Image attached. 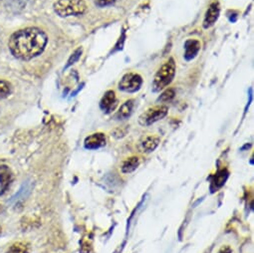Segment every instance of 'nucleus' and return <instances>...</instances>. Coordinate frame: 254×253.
<instances>
[{"label": "nucleus", "instance_id": "obj_10", "mask_svg": "<svg viewBox=\"0 0 254 253\" xmlns=\"http://www.w3.org/2000/svg\"><path fill=\"white\" fill-rule=\"evenodd\" d=\"M185 58L190 61L193 59L200 50V42L198 40L190 39L185 43Z\"/></svg>", "mask_w": 254, "mask_h": 253}, {"label": "nucleus", "instance_id": "obj_23", "mask_svg": "<svg viewBox=\"0 0 254 253\" xmlns=\"http://www.w3.org/2000/svg\"><path fill=\"white\" fill-rule=\"evenodd\" d=\"M1 233H2V227L0 226V235H1Z\"/></svg>", "mask_w": 254, "mask_h": 253}, {"label": "nucleus", "instance_id": "obj_18", "mask_svg": "<svg viewBox=\"0 0 254 253\" xmlns=\"http://www.w3.org/2000/svg\"><path fill=\"white\" fill-rule=\"evenodd\" d=\"M175 95H176V93H175L174 89H168L159 97L158 101L159 102H165V103L170 102L175 98Z\"/></svg>", "mask_w": 254, "mask_h": 253}, {"label": "nucleus", "instance_id": "obj_1", "mask_svg": "<svg viewBox=\"0 0 254 253\" xmlns=\"http://www.w3.org/2000/svg\"><path fill=\"white\" fill-rule=\"evenodd\" d=\"M48 43L44 31L36 27H28L15 31L8 40L10 53L17 59L29 61L41 55Z\"/></svg>", "mask_w": 254, "mask_h": 253}, {"label": "nucleus", "instance_id": "obj_16", "mask_svg": "<svg viewBox=\"0 0 254 253\" xmlns=\"http://www.w3.org/2000/svg\"><path fill=\"white\" fill-rule=\"evenodd\" d=\"M12 93V85L6 80L0 79V99H5Z\"/></svg>", "mask_w": 254, "mask_h": 253}, {"label": "nucleus", "instance_id": "obj_8", "mask_svg": "<svg viewBox=\"0 0 254 253\" xmlns=\"http://www.w3.org/2000/svg\"><path fill=\"white\" fill-rule=\"evenodd\" d=\"M106 145V137L103 133H94L85 139L84 147L87 150H98Z\"/></svg>", "mask_w": 254, "mask_h": 253}, {"label": "nucleus", "instance_id": "obj_2", "mask_svg": "<svg viewBox=\"0 0 254 253\" xmlns=\"http://www.w3.org/2000/svg\"><path fill=\"white\" fill-rule=\"evenodd\" d=\"M53 9L58 16L66 18L84 14L87 11V4L84 0H57Z\"/></svg>", "mask_w": 254, "mask_h": 253}, {"label": "nucleus", "instance_id": "obj_24", "mask_svg": "<svg viewBox=\"0 0 254 253\" xmlns=\"http://www.w3.org/2000/svg\"><path fill=\"white\" fill-rule=\"evenodd\" d=\"M0 1H1V0H0Z\"/></svg>", "mask_w": 254, "mask_h": 253}, {"label": "nucleus", "instance_id": "obj_7", "mask_svg": "<svg viewBox=\"0 0 254 253\" xmlns=\"http://www.w3.org/2000/svg\"><path fill=\"white\" fill-rule=\"evenodd\" d=\"M118 101L116 98V94L114 91H107L105 93V95L103 96L101 102H100V109L106 113V114H110L112 113L116 107H117Z\"/></svg>", "mask_w": 254, "mask_h": 253}, {"label": "nucleus", "instance_id": "obj_6", "mask_svg": "<svg viewBox=\"0 0 254 253\" xmlns=\"http://www.w3.org/2000/svg\"><path fill=\"white\" fill-rule=\"evenodd\" d=\"M219 13H220L219 3L216 1L212 2L209 5L208 9L206 10L204 20H203V27L205 29H207V28H210L211 26H213L219 17Z\"/></svg>", "mask_w": 254, "mask_h": 253}, {"label": "nucleus", "instance_id": "obj_5", "mask_svg": "<svg viewBox=\"0 0 254 253\" xmlns=\"http://www.w3.org/2000/svg\"><path fill=\"white\" fill-rule=\"evenodd\" d=\"M143 79L139 74L128 73L123 76L119 83V89L127 93H135L141 89Z\"/></svg>", "mask_w": 254, "mask_h": 253}, {"label": "nucleus", "instance_id": "obj_11", "mask_svg": "<svg viewBox=\"0 0 254 253\" xmlns=\"http://www.w3.org/2000/svg\"><path fill=\"white\" fill-rule=\"evenodd\" d=\"M159 144H160V138L155 136H148L140 142V149L142 150V152L149 154L154 152L158 148Z\"/></svg>", "mask_w": 254, "mask_h": 253}, {"label": "nucleus", "instance_id": "obj_22", "mask_svg": "<svg viewBox=\"0 0 254 253\" xmlns=\"http://www.w3.org/2000/svg\"><path fill=\"white\" fill-rule=\"evenodd\" d=\"M3 211H4V207H3V205L0 204V214H1Z\"/></svg>", "mask_w": 254, "mask_h": 253}, {"label": "nucleus", "instance_id": "obj_21", "mask_svg": "<svg viewBox=\"0 0 254 253\" xmlns=\"http://www.w3.org/2000/svg\"><path fill=\"white\" fill-rule=\"evenodd\" d=\"M217 253H232V249H231V247L228 246V245H223V246L218 250Z\"/></svg>", "mask_w": 254, "mask_h": 253}, {"label": "nucleus", "instance_id": "obj_9", "mask_svg": "<svg viewBox=\"0 0 254 253\" xmlns=\"http://www.w3.org/2000/svg\"><path fill=\"white\" fill-rule=\"evenodd\" d=\"M13 181V174L9 167L0 166V195H2Z\"/></svg>", "mask_w": 254, "mask_h": 253}, {"label": "nucleus", "instance_id": "obj_3", "mask_svg": "<svg viewBox=\"0 0 254 253\" xmlns=\"http://www.w3.org/2000/svg\"><path fill=\"white\" fill-rule=\"evenodd\" d=\"M176 75V63L173 58L166 62L156 73L153 81V92H160L168 87Z\"/></svg>", "mask_w": 254, "mask_h": 253}, {"label": "nucleus", "instance_id": "obj_13", "mask_svg": "<svg viewBox=\"0 0 254 253\" xmlns=\"http://www.w3.org/2000/svg\"><path fill=\"white\" fill-rule=\"evenodd\" d=\"M228 178V173L226 170H221L219 171L212 179L211 181V185H210V190H211V192H215L217 191L219 189H221L226 180Z\"/></svg>", "mask_w": 254, "mask_h": 253}, {"label": "nucleus", "instance_id": "obj_15", "mask_svg": "<svg viewBox=\"0 0 254 253\" xmlns=\"http://www.w3.org/2000/svg\"><path fill=\"white\" fill-rule=\"evenodd\" d=\"M6 253H29V245L23 241L15 242L7 249Z\"/></svg>", "mask_w": 254, "mask_h": 253}, {"label": "nucleus", "instance_id": "obj_20", "mask_svg": "<svg viewBox=\"0 0 254 253\" xmlns=\"http://www.w3.org/2000/svg\"><path fill=\"white\" fill-rule=\"evenodd\" d=\"M116 0H97V5L100 7H104V6H108L113 4Z\"/></svg>", "mask_w": 254, "mask_h": 253}, {"label": "nucleus", "instance_id": "obj_4", "mask_svg": "<svg viewBox=\"0 0 254 253\" xmlns=\"http://www.w3.org/2000/svg\"><path fill=\"white\" fill-rule=\"evenodd\" d=\"M168 112L169 109L167 106H156L150 108L140 116L139 123L144 126H151L158 121L163 120L168 115Z\"/></svg>", "mask_w": 254, "mask_h": 253}, {"label": "nucleus", "instance_id": "obj_17", "mask_svg": "<svg viewBox=\"0 0 254 253\" xmlns=\"http://www.w3.org/2000/svg\"><path fill=\"white\" fill-rule=\"evenodd\" d=\"M30 190H31V187H30L29 184L26 182V184H24V185L22 186V188L20 189V191H18V192L12 197V200H11V201L17 203L19 200L24 199V198L27 197V195L29 194Z\"/></svg>", "mask_w": 254, "mask_h": 253}, {"label": "nucleus", "instance_id": "obj_14", "mask_svg": "<svg viewBox=\"0 0 254 253\" xmlns=\"http://www.w3.org/2000/svg\"><path fill=\"white\" fill-rule=\"evenodd\" d=\"M140 165V160L138 157H131L127 159L122 167H121V171L123 174H131L134 171H136L138 169Z\"/></svg>", "mask_w": 254, "mask_h": 253}, {"label": "nucleus", "instance_id": "obj_12", "mask_svg": "<svg viewBox=\"0 0 254 253\" xmlns=\"http://www.w3.org/2000/svg\"><path fill=\"white\" fill-rule=\"evenodd\" d=\"M134 107H135V103H134V100H129L125 102L120 110L118 111V113L116 114V118L117 120H127L129 119L132 114H133V111H134Z\"/></svg>", "mask_w": 254, "mask_h": 253}, {"label": "nucleus", "instance_id": "obj_19", "mask_svg": "<svg viewBox=\"0 0 254 253\" xmlns=\"http://www.w3.org/2000/svg\"><path fill=\"white\" fill-rule=\"evenodd\" d=\"M82 52H83L82 48H78V49L70 56V58H69V60H68V62H67V65L65 66V69H67V68H69L70 66H72L73 64H75V63L79 60V58L81 57Z\"/></svg>", "mask_w": 254, "mask_h": 253}]
</instances>
